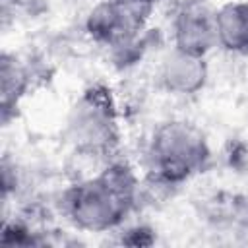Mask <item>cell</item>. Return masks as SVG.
Wrapping results in <instances>:
<instances>
[{"label":"cell","mask_w":248,"mask_h":248,"mask_svg":"<svg viewBox=\"0 0 248 248\" xmlns=\"http://www.w3.org/2000/svg\"><path fill=\"white\" fill-rule=\"evenodd\" d=\"M140 178L124 157L103 163L93 176L66 186L56 200L58 213L81 232H112L138 207Z\"/></svg>","instance_id":"6da1fadb"},{"label":"cell","mask_w":248,"mask_h":248,"mask_svg":"<svg viewBox=\"0 0 248 248\" xmlns=\"http://www.w3.org/2000/svg\"><path fill=\"white\" fill-rule=\"evenodd\" d=\"M213 161L207 136L194 122L165 120L145 145L147 182L161 190H174L205 172Z\"/></svg>","instance_id":"7a4b0ae2"},{"label":"cell","mask_w":248,"mask_h":248,"mask_svg":"<svg viewBox=\"0 0 248 248\" xmlns=\"http://www.w3.org/2000/svg\"><path fill=\"white\" fill-rule=\"evenodd\" d=\"M64 141L79 157L103 163L120 155L122 128L112 89L105 81L89 83L66 114Z\"/></svg>","instance_id":"3957f363"},{"label":"cell","mask_w":248,"mask_h":248,"mask_svg":"<svg viewBox=\"0 0 248 248\" xmlns=\"http://www.w3.org/2000/svg\"><path fill=\"white\" fill-rule=\"evenodd\" d=\"M149 16V12L114 0H101L89 10L83 27L87 37L107 48L114 62L128 66L145 50Z\"/></svg>","instance_id":"277c9868"},{"label":"cell","mask_w":248,"mask_h":248,"mask_svg":"<svg viewBox=\"0 0 248 248\" xmlns=\"http://www.w3.org/2000/svg\"><path fill=\"white\" fill-rule=\"evenodd\" d=\"M217 8L207 0H174L169 10L172 46L190 54L207 56L217 46Z\"/></svg>","instance_id":"5b68a950"},{"label":"cell","mask_w":248,"mask_h":248,"mask_svg":"<svg viewBox=\"0 0 248 248\" xmlns=\"http://www.w3.org/2000/svg\"><path fill=\"white\" fill-rule=\"evenodd\" d=\"M202 225L217 236L231 240L248 238V194L236 190H215L196 203Z\"/></svg>","instance_id":"8992f818"},{"label":"cell","mask_w":248,"mask_h":248,"mask_svg":"<svg viewBox=\"0 0 248 248\" xmlns=\"http://www.w3.org/2000/svg\"><path fill=\"white\" fill-rule=\"evenodd\" d=\"M157 85L174 97H192L198 95L209 78L207 58L190 54L170 46L167 54L161 58L157 72Z\"/></svg>","instance_id":"52a82bcc"},{"label":"cell","mask_w":248,"mask_h":248,"mask_svg":"<svg viewBox=\"0 0 248 248\" xmlns=\"http://www.w3.org/2000/svg\"><path fill=\"white\" fill-rule=\"evenodd\" d=\"M39 72L31 66L29 60L19 58L8 50L2 52L0 58V114L2 124L8 126L10 120L16 116L21 101L27 97L33 81L37 79Z\"/></svg>","instance_id":"ba28073f"},{"label":"cell","mask_w":248,"mask_h":248,"mask_svg":"<svg viewBox=\"0 0 248 248\" xmlns=\"http://www.w3.org/2000/svg\"><path fill=\"white\" fill-rule=\"evenodd\" d=\"M217 46L229 54L248 56V2L232 0L217 8Z\"/></svg>","instance_id":"9c48e42d"},{"label":"cell","mask_w":248,"mask_h":248,"mask_svg":"<svg viewBox=\"0 0 248 248\" xmlns=\"http://www.w3.org/2000/svg\"><path fill=\"white\" fill-rule=\"evenodd\" d=\"M118 242L126 246H149L155 242V231L147 225H134L120 231Z\"/></svg>","instance_id":"30bf717a"},{"label":"cell","mask_w":248,"mask_h":248,"mask_svg":"<svg viewBox=\"0 0 248 248\" xmlns=\"http://www.w3.org/2000/svg\"><path fill=\"white\" fill-rule=\"evenodd\" d=\"M45 0H2V6L4 10L6 8H12L14 12H27V14H35L43 8Z\"/></svg>","instance_id":"8fae6325"},{"label":"cell","mask_w":248,"mask_h":248,"mask_svg":"<svg viewBox=\"0 0 248 248\" xmlns=\"http://www.w3.org/2000/svg\"><path fill=\"white\" fill-rule=\"evenodd\" d=\"M114 2H120V4H126V6H132V8H138V10L151 14L159 0H114Z\"/></svg>","instance_id":"7c38bea8"}]
</instances>
